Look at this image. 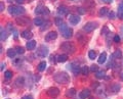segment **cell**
<instances>
[{"label":"cell","mask_w":123,"mask_h":99,"mask_svg":"<svg viewBox=\"0 0 123 99\" xmlns=\"http://www.w3.org/2000/svg\"><path fill=\"white\" fill-rule=\"evenodd\" d=\"M53 79H55V81L59 84H68L70 82V77H69V75L67 73H65V72H59V73H55L53 75Z\"/></svg>","instance_id":"1"},{"label":"cell","mask_w":123,"mask_h":99,"mask_svg":"<svg viewBox=\"0 0 123 99\" xmlns=\"http://www.w3.org/2000/svg\"><path fill=\"white\" fill-rule=\"evenodd\" d=\"M61 49H62V51L66 52V54H73L76 51V46L73 42L66 41L64 43H62Z\"/></svg>","instance_id":"2"},{"label":"cell","mask_w":123,"mask_h":99,"mask_svg":"<svg viewBox=\"0 0 123 99\" xmlns=\"http://www.w3.org/2000/svg\"><path fill=\"white\" fill-rule=\"evenodd\" d=\"M25 8L22 6H15V5H10L8 7V12L11 16H22L25 13Z\"/></svg>","instance_id":"3"},{"label":"cell","mask_w":123,"mask_h":99,"mask_svg":"<svg viewBox=\"0 0 123 99\" xmlns=\"http://www.w3.org/2000/svg\"><path fill=\"white\" fill-rule=\"evenodd\" d=\"M98 22H88L83 26L82 29L85 33H91L92 31H94V30L98 28Z\"/></svg>","instance_id":"4"},{"label":"cell","mask_w":123,"mask_h":99,"mask_svg":"<svg viewBox=\"0 0 123 99\" xmlns=\"http://www.w3.org/2000/svg\"><path fill=\"white\" fill-rule=\"evenodd\" d=\"M37 55L39 56V57H42L44 58L46 57V56L48 55V48L45 46V45H41V46H39V48L37 49Z\"/></svg>","instance_id":"5"},{"label":"cell","mask_w":123,"mask_h":99,"mask_svg":"<svg viewBox=\"0 0 123 99\" xmlns=\"http://www.w3.org/2000/svg\"><path fill=\"white\" fill-rule=\"evenodd\" d=\"M68 68H70V70L73 72V74L78 76L80 73H81V67L79 66V64L77 62H72L68 66Z\"/></svg>","instance_id":"6"},{"label":"cell","mask_w":123,"mask_h":99,"mask_svg":"<svg viewBox=\"0 0 123 99\" xmlns=\"http://www.w3.org/2000/svg\"><path fill=\"white\" fill-rule=\"evenodd\" d=\"M47 95L51 98H56L60 95V89L56 87H50L47 89Z\"/></svg>","instance_id":"7"},{"label":"cell","mask_w":123,"mask_h":99,"mask_svg":"<svg viewBox=\"0 0 123 99\" xmlns=\"http://www.w3.org/2000/svg\"><path fill=\"white\" fill-rule=\"evenodd\" d=\"M57 14H59L60 16H66L69 14V8L67 6H65V5H61L57 7Z\"/></svg>","instance_id":"8"},{"label":"cell","mask_w":123,"mask_h":99,"mask_svg":"<svg viewBox=\"0 0 123 99\" xmlns=\"http://www.w3.org/2000/svg\"><path fill=\"white\" fill-rule=\"evenodd\" d=\"M57 38V32L55 31H50V32H48L47 34L45 35V41L46 42H50V41H53V40H55Z\"/></svg>","instance_id":"9"},{"label":"cell","mask_w":123,"mask_h":99,"mask_svg":"<svg viewBox=\"0 0 123 99\" xmlns=\"http://www.w3.org/2000/svg\"><path fill=\"white\" fill-rule=\"evenodd\" d=\"M15 22H17V24L18 26H26L30 24V18L25 17V16H18L15 18Z\"/></svg>","instance_id":"10"},{"label":"cell","mask_w":123,"mask_h":99,"mask_svg":"<svg viewBox=\"0 0 123 99\" xmlns=\"http://www.w3.org/2000/svg\"><path fill=\"white\" fill-rule=\"evenodd\" d=\"M80 20H81L80 16H76V14H70V16H69V22H70V24L73 25V26L78 24V22H80Z\"/></svg>","instance_id":"11"},{"label":"cell","mask_w":123,"mask_h":99,"mask_svg":"<svg viewBox=\"0 0 123 99\" xmlns=\"http://www.w3.org/2000/svg\"><path fill=\"white\" fill-rule=\"evenodd\" d=\"M120 89H121V85H120V84H118V83H114L110 87V90L112 91V93H114V94L118 93L119 91H120Z\"/></svg>","instance_id":"12"},{"label":"cell","mask_w":123,"mask_h":99,"mask_svg":"<svg viewBox=\"0 0 123 99\" xmlns=\"http://www.w3.org/2000/svg\"><path fill=\"white\" fill-rule=\"evenodd\" d=\"M90 96V91L89 89H83L81 92L79 93V97L81 99H86Z\"/></svg>","instance_id":"13"},{"label":"cell","mask_w":123,"mask_h":99,"mask_svg":"<svg viewBox=\"0 0 123 99\" xmlns=\"http://www.w3.org/2000/svg\"><path fill=\"white\" fill-rule=\"evenodd\" d=\"M21 36L24 38V39L29 40V39H31V38L33 37V33L31 31H29V30H25V31H23L21 33Z\"/></svg>","instance_id":"14"},{"label":"cell","mask_w":123,"mask_h":99,"mask_svg":"<svg viewBox=\"0 0 123 99\" xmlns=\"http://www.w3.org/2000/svg\"><path fill=\"white\" fill-rule=\"evenodd\" d=\"M62 35H63L64 38H66V39H70V38L73 36V30L71 28H68L66 31H64L62 33Z\"/></svg>","instance_id":"15"},{"label":"cell","mask_w":123,"mask_h":99,"mask_svg":"<svg viewBox=\"0 0 123 99\" xmlns=\"http://www.w3.org/2000/svg\"><path fill=\"white\" fill-rule=\"evenodd\" d=\"M36 47V41L35 40H29L28 43L26 44V48L28 49V50H33V49H35Z\"/></svg>","instance_id":"16"},{"label":"cell","mask_w":123,"mask_h":99,"mask_svg":"<svg viewBox=\"0 0 123 99\" xmlns=\"http://www.w3.org/2000/svg\"><path fill=\"white\" fill-rule=\"evenodd\" d=\"M106 60H107V53H106V52H103L102 54L98 56V62L99 64H103V63L106 62Z\"/></svg>","instance_id":"17"},{"label":"cell","mask_w":123,"mask_h":99,"mask_svg":"<svg viewBox=\"0 0 123 99\" xmlns=\"http://www.w3.org/2000/svg\"><path fill=\"white\" fill-rule=\"evenodd\" d=\"M14 84H15V85H17L18 87H23V86H24V84H25V79H24V77H18L17 80H15Z\"/></svg>","instance_id":"18"},{"label":"cell","mask_w":123,"mask_h":99,"mask_svg":"<svg viewBox=\"0 0 123 99\" xmlns=\"http://www.w3.org/2000/svg\"><path fill=\"white\" fill-rule=\"evenodd\" d=\"M68 59V54H60L56 57L57 62H66Z\"/></svg>","instance_id":"19"},{"label":"cell","mask_w":123,"mask_h":99,"mask_svg":"<svg viewBox=\"0 0 123 99\" xmlns=\"http://www.w3.org/2000/svg\"><path fill=\"white\" fill-rule=\"evenodd\" d=\"M44 9H45V6L44 5H42V4L38 5L36 8H35V13L36 14H43Z\"/></svg>","instance_id":"20"},{"label":"cell","mask_w":123,"mask_h":99,"mask_svg":"<svg viewBox=\"0 0 123 99\" xmlns=\"http://www.w3.org/2000/svg\"><path fill=\"white\" fill-rule=\"evenodd\" d=\"M7 37H8V33L6 32V30H4L3 28H1V35H0V39H1V41L6 40Z\"/></svg>","instance_id":"21"},{"label":"cell","mask_w":123,"mask_h":99,"mask_svg":"<svg viewBox=\"0 0 123 99\" xmlns=\"http://www.w3.org/2000/svg\"><path fill=\"white\" fill-rule=\"evenodd\" d=\"M15 54H17V51H15V49H12V48H9L8 50H7V56L10 58H13Z\"/></svg>","instance_id":"22"},{"label":"cell","mask_w":123,"mask_h":99,"mask_svg":"<svg viewBox=\"0 0 123 99\" xmlns=\"http://www.w3.org/2000/svg\"><path fill=\"white\" fill-rule=\"evenodd\" d=\"M37 70L39 72H44L46 70V62L45 61H41L37 66Z\"/></svg>","instance_id":"23"},{"label":"cell","mask_w":123,"mask_h":99,"mask_svg":"<svg viewBox=\"0 0 123 99\" xmlns=\"http://www.w3.org/2000/svg\"><path fill=\"white\" fill-rule=\"evenodd\" d=\"M85 9H91L92 7H94V2L92 1V0H86L85 1Z\"/></svg>","instance_id":"24"},{"label":"cell","mask_w":123,"mask_h":99,"mask_svg":"<svg viewBox=\"0 0 123 99\" xmlns=\"http://www.w3.org/2000/svg\"><path fill=\"white\" fill-rule=\"evenodd\" d=\"M108 12H109V9H108L107 7H102V8L98 10V16H106Z\"/></svg>","instance_id":"25"},{"label":"cell","mask_w":123,"mask_h":99,"mask_svg":"<svg viewBox=\"0 0 123 99\" xmlns=\"http://www.w3.org/2000/svg\"><path fill=\"white\" fill-rule=\"evenodd\" d=\"M95 77L98 79H104V78H106V73L104 71H98L95 73Z\"/></svg>","instance_id":"26"},{"label":"cell","mask_w":123,"mask_h":99,"mask_svg":"<svg viewBox=\"0 0 123 99\" xmlns=\"http://www.w3.org/2000/svg\"><path fill=\"white\" fill-rule=\"evenodd\" d=\"M113 57H115L116 59H120L122 57V51L119 50V49H117V50L113 53Z\"/></svg>","instance_id":"27"},{"label":"cell","mask_w":123,"mask_h":99,"mask_svg":"<svg viewBox=\"0 0 123 99\" xmlns=\"http://www.w3.org/2000/svg\"><path fill=\"white\" fill-rule=\"evenodd\" d=\"M89 67H88L87 66H83L82 67H81V74L83 75V76H87L88 75V73H89Z\"/></svg>","instance_id":"28"},{"label":"cell","mask_w":123,"mask_h":99,"mask_svg":"<svg viewBox=\"0 0 123 99\" xmlns=\"http://www.w3.org/2000/svg\"><path fill=\"white\" fill-rule=\"evenodd\" d=\"M97 56H98L97 51H94V50H90L89 52H88V57H89L90 59H95V58H97Z\"/></svg>","instance_id":"29"},{"label":"cell","mask_w":123,"mask_h":99,"mask_svg":"<svg viewBox=\"0 0 123 99\" xmlns=\"http://www.w3.org/2000/svg\"><path fill=\"white\" fill-rule=\"evenodd\" d=\"M75 94H76V90H75L74 88H71V89H69V90L67 91V93H66L67 97H73V96H74Z\"/></svg>","instance_id":"30"},{"label":"cell","mask_w":123,"mask_h":99,"mask_svg":"<svg viewBox=\"0 0 123 99\" xmlns=\"http://www.w3.org/2000/svg\"><path fill=\"white\" fill-rule=\"evenodd\" d=\"M43 20H42L41 17H36V18H34V24H35L36 26H42L43 25Z\"/></svg>","instance_id":"31"},{"label":"cell","mask_w":123,"mask_h":99,"mask_svg":"<svg viewBox=\"0 0 123 99\" xmlns=\"http://www.w3.org/2000/svg\"><path fill=\"white\" fill-rule=\"evenodd\" d=\"M102 35H104V36H108V35H109V29H108V27L107 26H104L103 27V29H102Z\"/></svg>","instance_id":"32"},{"label":"cell","mask_w":123,"mask_h":99,"mask_svg":"<svg viewBox=\"0 0 123 99\" xmlns=\"http://www.w3.org/2000/svg\"><path fill=\"white\" fill-rule=\"evenodd\" d=\"M14 49H15V51H17V53H18V54H24L25 53V49L22 46H17Z\"/></svg>","instance_id":"33"},{"label":"cell","mask_w":123,"mask_h":99,"mask_svg":"<svg viewBox=\"0 0 123 99\" xmlns=\"http://www.w3.org/2000/svg\"><path fill=\"white\" fill-rule=\"evenodd\" d=\"M49 26H50V22L49 21H46L45 22H43V25L41 26V31H44L47 28H49Z\"/></svg>","instance_id":"34"},{"label":"cell","mask_w":123,"mask_h":99,"mask_svg":"<svg viewBox=\"0 0 123 99\" xmlns=\"http://www.w3.org/2000/svg\"><path fill=\"white\" fill-rule=\"evenodd\" d=\"M69 28V27L67 26V24H65V22H63L60 27H59V29H60V31H61V33H63L64 31H66V30Z\"/></svg>","instance_id":"35"},{"label":"cell","mask_w":123,"mask_h":99,"mask_svg":"<svg viewBox=\"0 0 123 99\" xmlns=\"http://www.w3.org/2000/svg\"><path fill=\"white\" fill-rule=\"evenodd\" d=\"M77 11H78L79 14H85L86 13V9L84 8V7H81V6L77 7Z\"/></svg>","instance_id":"36"},{"label":"cell","mask_w":123,"mask_h":99,"mask_svg":"<svg viewBox=\"0 0 123 99\" xmlns=\"http://www.w3.org/2000/svg\"><path fill=\"white\" fill-rule=\"evenodd\" d=\"M4 77H5V79L9 80L11 77H12V72H11V71H6L4 73Z\"/></svg>","instance_id":"37"},{"label":"cell","mask_w":123,"mask_h":99,"mask_svg":"<svg viewBox=\"0 0 123 99\" xmlns=\"http://www.w3.org/2000/svg\"><path fill=\"white\" fill-rule=\"evenodd\" d=\"M55 25H56L57 27H60L64 22H63V18H62V17H55Z\"/></svg>","instance_id":"38"},{"label":"cell","mask_w":123,"mask_h":99,"mask_svg":"<svg viewBox=\"0 0 123 99\" xmlns=\"http://www.w3.org/2000/svg\"><path fill=\"white\" fill-rule=\"evenodd\" d=\"M77 38H78V40H79L80 43H82V44H84V42L86 41V38H85V37H83L81 34H78V37H77Z\"/></svg>","instance_id":"39"},{"label":"cell","mask_w":123,"mask_h":99,"mask_svg":"<svg viewBox=\"0 0 123 99\" xmlns=\"http://www.w3.org/2000/svg\"><path fill=\"white\" fill-rule=\"evenodd\" d=\"M89 70H90V72H95V73H97V72H98V66H97V64H92V66L89 67Z\"/></svg>","instance_id":"40"},{"label":"cell","mask_w":123,"mask_h":99,"mask_svg":"<svg viewBox=\"0 0 123 99\" xmlns=\"http://www.w3.org/2000/svg\"><path fill=\"white\" fill-rule=\"evenodd\" d=\"M120 40H121V37L119 35H115L114 36V42H115V43H119Z\"/></svg>","instance_id":"41"},{"label":"cell","mask_w":123,"mask_h":99,"mask_svg":"<svg viewBox=\"0 0 123 99\" xmlns=\"http://www.w3.org/2000/svg\"><path fill=\"white\" fill-rule=\"evenodd\" d=\"M118 10H119V12H122L123 11V0L119 3V5H118Z\"/></svg>","instance_id":"42"},{"label":"cell","mask_w":123,"mask_h":99,"mask_svg":"<svg viewBox=\"0 0 123 99\" xmlns=\"http://www.w3.org/2000/svg\"><path fill=\"white\" fill-rule=\"evenodd\" d=\"M49 58H50V61H51V62H53V63H55V61H57V60H55V59H56V57H55V56L53 55V54H52V55H50V57H49Z\"/></svg>","instance_id":"43"},{"label":"cell","mask_w":123,"mask_h":99,"mask_svg":"<svg viewBox=\"0 0 123 99\" xmlns=\"http://www.w3.org/2000/svg\"><path fill=\"white\" fill-rule=\"evenodd\" d=\"M3 10H4V3H3V2H0V11L2 12Z\"/></svg>","instance_id":"44"},{"label":"cell","mask_w":123,"mask_h":99,"mask_svg":"<svg viewBox=\"0 0 123 99\" xmlns=\"http://www.w3.org/2000/svg\"><path fill=\"white\" fill-rule=\"evenodd\" d=\"M21 99H33V97L31 96V95H26V96H24V97H22Z\"/></svg>","instance_id":"45"},{"label":"cell","mask_w":123,"mask_h":99,"mask_svg":"<svg viewBox=\"0 0 123 99\" xmlns=\"http://www.w3.org/2000/svg\"><path fill=\"white\" fill-rule=\"evenodd\" d=\"M109 17H110V18H114V17H115V13L113 12V11H111V12L109 13Z\"/></svg>","instance_id":"46"},{"label":"cell","mask_w":123,"mask_h":99,"mask_svg":"<svg viewBox=\"0 0 123 99\" xmlns=\"http://www.w3.org/2000/svg\"><path fill=\"white\" fill-rule=\"evenodd\" d=\"M118 16H119V18H120V20L123 21V11H122V12H118Z\"/></svg>","instance_id":"47"},{"label":"cell","mask_w":123,"mask_h":99,"mask_svg":"<svg viewBox=\"0 0 123 99\" xmlns=\"http://www.w3.org/2000/svg\"><path fill=\"white\" fill-rule=\"evenodd\" d=\"M20 62H22L21 58H15V59H14V63H15V64H18V63H20Z\"/></svg>","instance_id":"48"},{"label":"cell","mask_w":123,"mask_h":99,"mask_svg":"<svg viewBox=\"0 0 123 99\" xmlns=\"http://www.w3.org/2000/svg\"><path fill=\"white\" fill-rule=\"evenodd\" d=\"M15 2H17L18 4H23V3L25 2V0H15Z\"/></svg>","instance_id":"49"},{"label":"cell","mask_w":123,"mask_h":99,"mask_svg":"<svg viewBox=\"0 0 123 99\" xmlns=\"http://www.w3.org/2000/svg\"><path fill=\"white\" fill-rule=\"evenodd\" d=\"M102 2H105V3H112L113 0H101Z\"/></svg>","instance_id":"50"},{"label":"cell","mask_w":123,"mask_h":99,"mask_svg":"<svg viewBox=\"0 0 123 99\" xmlns=\"http://www.w3.org/2000/svg\"><path fill=\"white\" fill-rule=\"evenodd\" d=\"M4 67H5V63H1V67H0V70H1V71H3V70H4Z\"/></svg>","instance_id":"51"},{"label":"cell","mask_w":123,"mask_h":99,"mask_svg":"<svg viewBox=\"0 0 123 99\" xmlns=\"http://www.w3.org/2000/svg\"><path fill=\"white\" fill-rule=\"evenodd\" d=\"M98 82H93V83H92V87H98Z\"/></svg>","instance_id":"52"},{"label":"cell","mask_w":123,"mask_h":99,"mask_svg":"<svg viewBox=\"0 0 123 99\" xmlns=\"http://www.w3.org/2000/svg\"><path fill=\"white\" fill-rule=\"evenodd\" d=\"M120 32H121V35H122V38H123V26H121V28H120Z\"/></svg>","instance_id":"53"},{"label":"cell","mask_w":123,"mask_h":99,"mask_svg":"<svg viewBox=\"0 0 123 99\" xmlns=\"http://www.w3.org/2000/svg\"><path fill=\"white\" fill-rule=\"evenodd\" d=\"M121 79H122V80H123V74H122V75H121Z\"/></svg>","instance_id":"54"},{"label":"cell","mask_w":123,"mask_h":99,"mask_svg":"<svg viewBox=\"0 0 123 99\" xmlns=\"http://www.w3.org/2000/svg\"><path fill=\"white\" fill-rule=\"evenodd\" d=\"M29 1H30V2H31V1H34V0H29Z\"/></svg>","instance_id":"55"},{"label":"cell","mask_w":123,"mask_h":99,"mask_svg":"<svg viewBox=\"0 0 123 99\" xmlns=\"http://www.w3.org/2000/svg\"><path fill=\"white\" fill-rule=\"evenodd\" d=\"M51 1H55V0H51Z\"/></svg>","instance_id":"56"}]
</instances>
